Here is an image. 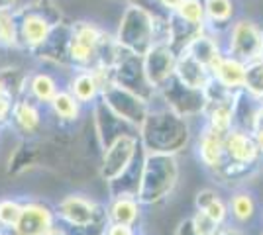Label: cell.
Segmentation results:
<instances>
[{"label":"cell","instance_id":"1","mask_svg":"<svg viewBox=\"0 0 263 235\" xmlns=\"http://www.w3.org/2000/svg\"><path fill=\"white\" fill-rule=\"evenodd\" d=\"M140 143L145 151L179 155L193 139L191 120L173 112L165 104H152L149 112L138 130Z\"/></svg>","mask_w":263,"mask_h":235},{"label":"cell","instance_id":"2","mask_svg":"<svg viewBox=\"0 0 263 235\" xmlns=\"http://www.w3.org/2000/svg\"><path fill=\"white\" fill-rule=\"evenodd\" d=\"M18 47L35 53L49 39L55 26L65 22L61 8L53 0H30L14 10Z\"/></svg>","mask_w":263,"mask_h":235},{"label":"cell","instance_id":"3","mask_svg":"<svg viewBox=\"0 0 263 235\" xmlns=\"http://www.w3.org/2000/svg\"><path fill=\"white\" fill-rule=\"evenodd\" d=\"M179 182L177 155L154 153L143 149L142 177L138 188V200L142 206H154L167 200Z\"/></svg>","mask_w":263,"mask_h":235},{"label":"cell","instance_id":"4","mask_svg":"<svg viewBox=\"0 0 263 235\" xmlns=\"http://www.w3.org/2000/svg\"><path fill=\"white\" fill-rule=\"evenodd\" d=\"M155 12L142 4H126L114 37L124 51L143 57L155 45Z\"/></svg>","mask_w":263,"mask_h":235},{"label":"cell","instance_id":"5","mask_svg":"<svg viewBox=\"0 0 263 235\" xmlns=\"http://www.w3.org/2000/svg\"><path fill=\"white\" fill-rule=\"evenodd\" d=\"M224 151H226V165L214 177L222 180L241 179L250 173V168L257 167L263 161L259 149L255 145L253 134L246 127L234 125L224 137Z\"/></svg>","mask_w":263,"mask_h":235},{"label":"cell","instance_id":"6","mask_svg":"<svg viewBox=\"0 0 263 235\" xmlns=\"http://www.w3.org/2000/svg\"><path fill=\"white\" fill-rule=\"evenodd\" d=\"M224 53L246 65L263 57V28L248 18H236L222 35Z\"/></svg>","mask_w":263,"mask_h":235},{"label":"cell","instance_id":"7","mask_svg":"<svg viewBox=\"0 0 263 235\" xmlns=\"http://www.w3.org/2000/svg\"><path fill=\"white\" fill-rule=\"evenodd\" d=\"M143 153L138 134H124L116 137L110 145L102 149L100 159V179L106 182V186L114 180L124 177L132 165L138 161V157Z\"/></svg>","mask_w":263,"mask_h":235},{"label":"cell","instance_id":"8","mask_svg":"<svg viewBox=\"0 0 263 235\" xmlns=\"http://www.w3.org/2000/svg\"><path fill=\"white\" fill-rule=\"evenodd\" d=\"M157 98L167 108H171L173 112L185 116L186 120L202 118L204 108H206V92L198 89H191L175 77L171 78L165 87L159 89Z\"/></svg>","mask_w":263,"mask_h":235},{"label":"cell","instance_id":"9","mask_svg":"<svg viewBox=\"0 0 263 235\" xmlns=\"http://www.w3.org/2000/svg\"><path fill=\"white\" fill-rule=\"evenodd\" d=\"M100 100L104 102L116 116H120L122 120H126L138 130H140V125H142L149 108H152L149 100H145L138 92L124 89L116 82H110L108 87L102 90Z\"/></svg>","mask_w":263,"mask_h":235},{"label":"cell","instance_id":"10","mask_svg":"<svg viewBox=\"0 0 263 235\" xmlns=\"http://www.w3.org/2000/svg\"><path fill=\"white\" fill-rule=\"evenodd\" d=\"M112 82L120 84L124 89L134 90L145 100L154 104L157 100V90L147 82L145 73H143V63L142 57L132 55L128 51H124L120 59L116 61V65L112 67Z\"/></svg>","mask_w":263,"mask_h":235},{"label":"cell","instance_id":"11","mask_svg":"<svg viewBox=\"0 0 263 235\" xmlns=\"http://www.w3.org/2000/svg\"><path fill=\"white\" fill-rule=\"evenodd\" d=\"M57 227L53 208L44 202L30 200L22 204V216L12 231L16 235H53Z\"/></svg>","mask_w":263,"mask_h":235},{"label":"cell","instance_id":"12","mask_svg":"<svg viewBox=\"0 0 263 235\" xmlns=\"http://www.w3.org/2000/svg\"><path fill=\"white\" fill-rule=\"evenodd\" d=\"M142 63L147 82L159 92L161 87H165L171 78L175 77L177 51L171 45H154L142 57Z\"/></svg>","mask_w":263,"mask_h":235},{"label":"cell","instance_id":"13","mask_svg":"<svg viewBox=\"0 0 263 235\" xmlns=\"http://www.w3.org/2000/svg\"><path fill=\"white\" fill-rule=\"evenodd\" d=\"M90 114H92L95 132L100 141V149L110 145L116 137L124 134H138V127H134L132 123L122 120L120 116H116L100 98L90 106Z\"/></svg>","mask_w":263,"mask_h":235},{"label":"cell","instance_id":"14","mask_svg":"<svg viewBox=\"0 0 263 235\" xmlns=\"http://www.w3.org/2000/svg\"><path fill=\"white\" fill-rule=\"evenodd\" d=\"M224 137L226 134H220L209 125H200V132L195 137L197 157L200 165L209 168L212 175L220 173L226 165V151H224Z\"/></svg>","mask_w":263,"mask_h":235},{"label":"cell","instance_id":"15","mask_svg":"<svg viewBox=\"0 0 263 235\" xmlns=\"http://www.w3.org/2000/svg\"><path fill=\"white\" fill-rule=\"evenodd\" d=\"M44 108L45 106L37 104L26 92L22 96H18L14 102L10 118V125L16 130V134L24 135V137L40 134L44 127Z\"/></svg>","mask_w":263,"mask_h":235},{"label":"cell","instance_id":"16","mask_svg":"<svg viewBox=\"0 0 263 235\" xmlns=\"http://www.w3.org/2000/svg\"><path fill=\"white\" fill-rule=\"evenodd\" d=\"M212 80L220 84L222 89L230 90V92H240L243 90V78H246V63L236 59L232 55L220 57L218 61L210 69Z\"/></svg>","mask_w":263,"mask_h":235},{"label":"cell","instance_id":"17","mask_svg":"<svg viewBox=\"0 0 263 235\" xmlns=\"http://www.w3.org/2000/svg\"><path fill=\"white\" fill-rule=\"evenodd\" d=\"M175 78H179L183 84L191 87V89L206 90L210 82H212V75L206 65H202L195 57L186 51H179L177 53V65H175Z\"/></svg>","mask_w":263,"mask_h":235},{"label":"cell","instance_id":"18","mask_svg":"<svg viewBox=\"0 0 263 235\" xmlns=\"http://www.w3.org/2000/svg\"><path fill=\"white\" fill-rule=\"evenodd\" d=\"M186 51L195 57L197 61H200L202 65H206L209 69H212V65L218 61L220 57L224 55V45H222V35L214 34L210 30H204L198 35H195L189 44L181 49Z\"/></svg>","mask_w":263,"mask_h":235},{"label":"cell","instance_id":"19","mask_svg":"<svg viewBox=\"0 0 263 235\" xmlns=\"http://www.w3.org/2000/svg\"><path fill=\"white\" fill-rule=\"evenodd\" d=\"M142 204L136 196H110L106 204V218L110 224H126L138 227L142 222Z\"/></svg>","mask_w":263,"mask_h":235},{"label":"cell","instance_id":"20","mask_svg":"<svg viewBox=\"0 0 263 235\" xmlns=\"http://www.w3.org/2000/svg\"><path fill=\"white\" fill-rule=\"evenodd\" d=\"M63 89L59 84V80L49 71H35V73H28V80H26V94L33 98L42 106H49V102L55 98V94Z\"/></svg>","mask_w":263,"mask_h":235},{"label":"cell","instance_id":"21","mask_svg":"<svg viewBox=\"0 0 263 235\" xmlns=\"http://www.w3.org/2000/svg\"><path fill=\"white\" fill-rule=\"evenodd\" d=\"M206 14V28L210 32L224 35L236 20V0H202Z\"/></svg>","mask_w":263,"mask_h":235},{"label":"cell","instance_id":"22","mask_svg":"<svg viewBox=\"0 0 263 235\" xmlns=\"http://www.w3.org/2000/svg\"><path fill=\"white\" fill-rule=\"evenodd\" d=\"M195 210L206 213L210 220H214L218 225L230 224V210L228 202L224 200L216 190L212 188H202L195 196Z\"/></svg>","mask_w":263,"mask_h":235},{"label":"cell","instance_id":"23","mask_svg":"<svg viewBox=\"0 0 263 235\" xmlns=\"http://www.w3.org/2000/svg\"><path fill=\"white\" fill-rule=\"evenodd\" d=\"M228 210H230V222L238 225H248L252 224L257 218V200L250 190H236L232 192L228 198Z\"/></svg>","mask_w":263,"mask_h":235},{"label":"cell","instance_id":"24","mask_svg":"<svg viewBox=\"0 0 263 235\" xmlns=\"http://www.w3.org/2000/svg\"><path fill=\"white\" fill-rule=\"evenodd\" d=\"M47 108H49V112L57 118L59 123H75V122H79V118H81L85 106L63 87V89L55 94V98L49 102Z\"/></svg>","mask_w":263,"mask_h":235},{"label":"cell","instance_id":"25","mask_svg":"<svg viewBox=\"0 0 263 235\" xmlns=\"http://www.w3.org/2000/svg\"><path fill=\"white\" fill-rule=\"evenodd\" d=\"M171 14L189 28H195V30H204L206 28V14H204V2L202 0H181V4Z\"/></svg>","mask_w":263,"mask_h":235},{"label":"cell","instance_id":"26","mask_svg":"<svg viewBox=\"0 0 263 235\" xmlns=\"http://www.w3.org/2000/svg\"><path fill=\"white\" fill-rule=\"evenodd\" d=\"M243 92L255 102L259 104L263 102V59H257L246 65Z\"/></svg>","mask_w":263,"mask_h":235},{"label":"cell","instance_id":"27","mask_svg":"<svg viewBox=\"0 0 263 235\" xmlns=\"http://www.w3.org/2000/svg\"><path fill=\"white\" fill-rule=\"evenodd\" d=\"M24 202L16 198H2L0 200V229H14L20 216H22Z\"/></svg>","mask_w":263,"mask_h":235},{"label":"cell","instance_id":"28","mask_svg":"<svg viewBox=\"0 0 263 235\" xmlns=\"http://www.w3.org/2000/svg\"><path fill=\"white\" fill-rule=\"evenodd\" d=\"M0 45H4V47H18L14 10H0Z\"/></svg>","mask_w":263,"mask_h":235},{"label":"cell","instance_id":"29","mask_svg":"<svg viewBox=\"0 0 263 235\" xmlns=\"http://www.w3.org/2000/svg\"><path fill=\"white\" fill-rule=\"evenodd\" d=\"M14 102H16L14 92L8 89V84H6L4 77L0 75V130H2V127H6V125H10Z\"/></svg>","mask_w":263,"mask_h":235},{"label":"cell","instance_id":"30","mask_svg":"<svg viewBox=\"0 0 263 235\" xmlns=\"http://www.w3.org/2000/svg\"><path fill=\"white\" fill-rule=\"evenodd\" d=\"M189 222H191V227L195 229L197 235H218L220 229L224 227V225H218L214 220H210L206 213L198 212V210H195V213L189 218Z\"/></svg>","mask_w":263,"mask_h":235},{"label":"cell","instance_id":"31","mask_svg":"<svg viewBox=\"0 0 263 235\" xmlns=\"http://www.w3.org/2000/svg\"><path fill=\"white\" fill-rule=\"evenodd\" d=\"M104 235H138V229L134 225H126V224H110L106 225V231Z\"/></svg>","mask_w":263,"mask_h":235},{"label":"cell","instance_id":"32","mask_svg":"<svg viewBox=\"0 0 263 235\" xmlns=\"http://www.w3.org/2000/svg\"><path fill=\"white\" fill-rule=\"evenodd\" d=\"M218 235H250L248 233V229L243 227V225H238V224H226L222 229H220Z\"/></svg>","mask_w":263,"mask_h":235},{"label":"cell","instance_id":"33","mask_svg":"<svg viewBox=\"0 0 263 235\" xmlns=\"http://www.w3.org/2000/svg\"><path fill=\"white\" fill-rule=\"evenodd\" d=\"M181 4V0H154V6L155 8H161L163 14H171L175 12V8Z\"/></svg>","mask_w":263,"mask_h":235},{"label":"cell","instance_id":"34","mask_svg":"<svg viewBox=\"0 0 263 235\" xmlns=\"http://www.w3.org/2000/svg\"><path fill=\"white\" fill-rule=\"evenodd\" d=\"M22 0H0V10H16Z\"/></svg>","mask_w":263,"mask_h":235},{"label":"cell","instance_id":"35","mask_svg":"<svg viewBox=\"0 0 263 235\" xmlns=\"http://www.w3.org/2000/svg\"><path fill=\"white\" fill-rule=\"evenodd\" d=\"M177 235H197V233H195V229L191 227V222H189V220H185V222H181V225H179Z\"/></svg>","mask_w":263,"mask_h":235},{"label":"cell","instance_id":"36","mask_svg":"<svg viewBox=\"0 0 263 235\" xmlns=\"http://www.w3.org/2000/svg\"><path fill=\"white\" fill-rule=\"evenodd\" d=\"M252 134H253V139H255V145H257V149H259V153H261V157H263V130L252 132Z\"/></svg>","mask_w":263,"mask_h":235},{"label":"cell","instance_id":"37","mask_svg":"<svg viewBox=\"0 0 263 235\" xmlns=\"http://www.w3.org/2000/svg\"><path fill=\"white\" fill-rule=\"evenodd\" d=\"M118 2H124V4H142V0H118Z\"/></svg>","mask_w":263,"mask_h":235},{"label":"cell","instance_id":"38","mask_svg":"<svg viewBox=\"0 0 263 235\" xmlns=\"http://www.w3.org/2000/svg\"><path fill=\"white\" fill-rule=\"evenodd\" d=\"M53 235H65V231H63L61 227H57V229H55V233H53Z\"/></svg>","mask_w":263,"mask_h":235},{"label":"cell","instance_id":"39","mask_svg":"<svg viewBox=\"0 0 263 235\" xmlns=\"http://www.w3.org/2000/svg\"><path fill=\"white\" fill-rule=\"evenodd\" d=\"M261 235H263V233H261Z\"/></svg>","mask_w":263,"mask_h":235}]
</instances>
